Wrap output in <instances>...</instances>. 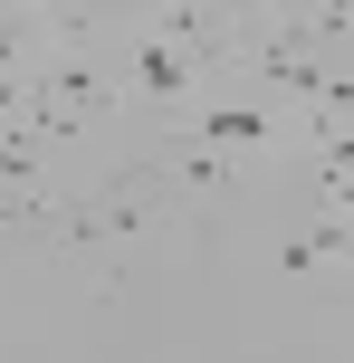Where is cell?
I'll list each match as a JSON object with an SVG mask.
<instances>
[{"instance_id": "obj_1", "label": "cell", "mask_w": 354, "mask_h": 363, "mask_svg": "<svg viewBox=\"0 0 354 363\" xmlns=\"http://www.w3.org/2000/svg\"><path fill=\"white\" fill-rule=\"evenodd\" d=\"M134 77H144L153 96H182V86H192V48H182L172 29H153L144 48H134Z\"/></svg>"}, {"instance_id": "obj_2", "label": "cell", "mask_w": 354, "mask_h": 363, "mask_svg": "<svg viewBox=\"0 0 354 363\" xmlns=\"http://www.w3.org/2000/svg\"><path fill=\"white\" fill-rule=\"evenodd\" d=\"M192 134L201 144H268V115L259 106H211V115H192Z\"/></svg>"}]
</instances>
